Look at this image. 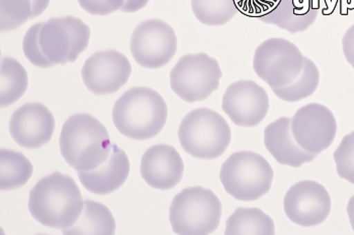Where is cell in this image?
<instances>
[{"label": "cell", "mask_w": 354, "mask_h": 235, "mask_svg": "<svg viewBox=\"0 0 354 235\" xmlns=\"http://www.w3.org/2000/svg\"><path fill=\"white\" fill-rule=\"evenodd\" d=\"M111 139L106 126L87 113L72 115L60 136V151L65 162L77 172L102 166L111 154Z\"/></svg>", "instance_id": "obj_2"}, {"label": "cell", "mask_w": 354, "mask_h": 235, "mask_svg": "<svg viewBox=\"0 0 354 235\" xmlns=\"http://www.w3.org/2000/svg\"><path fill=\"white\" fill-rule=\"evenodd\" d=\"M331 197L324 186L315 181L292 185L285 196L283 209L297 225L313 227L326 221L331 211Z\"/></svg>", "instance_id": "obj_12"}, {"label": "cell", "mask_w": 354, "mask_h": 235, "mask_svg": "<svg viewBox=\"0 0 354 235\" xmlns=\"http://www.w3.org/2000/svg\"><path fill=\"white\" fill-rule=\"evenodd\" d=\"M132 66L126 56L115 50L100 51L91 57L82 68L86 88L95 95L118 92L128 82Z\"/></svg>", "instance_id": "obj_14"}, {"label": "cell", "mask_w": 354, "mask_h": 235, "mask_svg": "<svg viewBox=\"0 0 354 235\" xmlns=\"http://www.w3.org/2000/svg\"><path fill=\"white\" fill-rule=\"evenodd\" d=\"M347 214H348L349 222H351L354 232V195L349 199L348 204H347Z\"/></svg>", "instance_id": "obj_33"}, {"label": "cell", "mask_w": 354, "mask_h": 235, "mask_svg": "<svg viewBox=\"0 0 354 235\" xmlns=\"http://www.w3.org/2000/svg\"><path fill=\"white\" fill-rule=\"evenodd\" d=\"M30 0H0L1 32L17 30L32 19Z\"/></svg>", "instance_id": "obj_26"}, {"label": "cell", "mask_w": 354, "mask_h": 235, "mask_svg": "<svg viewBox=\"0 0 354 235\" xmlns=\"http://www.w3.org/2000/svg\"><path fill=\"white\" fill-rule=\"evenodd\" d=\"M89 39L91 28L74 17L50 19L39 36L44 54L55 65L75 62L88 47Z\"/></svg>", "instance_id": "obj_9"}, {"label": "cell", "mask_w": 354, "mask_h": 235, "mask_svg": "<svg viewBox=\"0 0 354 235\" xmlns=\"http://www.w3.org/2000/svg\"><path fill=\"white\" fill-rule=\"evenodd\" d=\"M55 119L41 103H28L12 115L10 132L15 143L26 149H39L51 141Z\"/></svg>", "instance_id": "obj_16"}, {"label": "cell", "mask_w": 354, "mask_h": 235, "mask_svg": "<svg viewBox=\"0 0 354 235\" xmlns=\"http://www.w3.org/2000/svg\"><path fill=\"white\" fill-rule=\"evenodd\" d=\"M167 115V104L163 97L146 87L124 92L113 110V121L118 130L136 141L156 136L163 130Z\"/></svg>", "instance_id": "obj_3"}, {"label": "cell", "mask_w": 354, "mask_h": 235, "mask_svg": "<svg viewBox=\"0 0 354 235\" xmlns=\"http://www.w3.org/2000/svg\"><path fill=\"white\" fill-rule=\"evenodd\" d=\"M192 12L203 25H226L239 12L238 0H192Z\"/></svg>", "instance_id": "obj_24"}, {"label": "cell", "mask_w": 354, "mask_h": 235, "mask_svg": "<svg viewBox=\"0 0 354 235\" xmlns=\"http://www.w3.org/2000/svg\"><path fill=\"white\" fill-rule=\"evenodd\" d=\"M149 0H124L123 6L121 8V12H136L141 10L142 8L147 6Z\"/></svg>", "instance_id": "obj_31"}, {"label": "cell", "mask_w": 354, "mask_h": 235, "mask_svg": "<svg viewBox=\"0 0 354 235\" xmlns=\"http://www.w3.org/2000/svg\"><path fill=\"white\" fill-rule=\"evenodd\" d=\"M342 48L347 62L354 69V25H351L343 36Z\"/></svg>", "instance_id": "obj_30"}, {"label": "cell", "mask_w": 354, "mask_h": 235, "mask_svg": "<svg viewBox=\"0 0 354 235\" xmlns=\"http://www.w3.org/2000/svg\"><path fill=\"white\" fill-rule=\"evenodd\" d=\"M264 145L279 164L299 167L313 162L317 154L305 151L292 132V119L281 117L264 130Z\"/></svg>", "instance_id": "obj_18"}, {"label": "cell", "mask_w": 354, "mask_h": 235, "mask_svg": "<svg viewBox=\"0 0 354 235\" xmlns=\"http://www.w3.org/2000/svg\"><path fill=\"white\" fill-rule=\"evenodd\" d=\"M222 108L236 125L254 127L270 110V98L263 87L250 80L235 82L227 88Z\"/></svg>", "instance_id": "obj_13"}, {"label": "cell", "mask_w": 354, "mask_h": 235, "mask_svg": "<svg viewBox=\"0 0 354 235\" xmlns=\"http://www.w3.org/2000/svg\"><path fill=\"white\" fill-rule=\"evenodd\" d=\"M130 174V161L123 150L113 145L108 160L91 171L78 172L84 188L96 195H108L121 188Z\"/></svg>", "instance_id": "obj_19"}, {"label": "cell", "mask_w": 354, "mask_h": 235, "mask_svg": "<svg viewBox=\"0 0 354 235\" xmlns=\"http://www.w3.org/2000/svg\"><path fill=\"white\" fill-rule=\"evenodd\" d=\"M131 53L144 68L158 69L167 65L177 51L174 28L160 19L140 23L131 39Z\"/></svg>", "instance_id": "obj_10"}, {"label": "cell", "mask_w": 354, "mask_h": 235, "mask_svg": "<svg viewBox=\"0 0 354 235\" xmlns=\"http://www.w3.org/2000/svg\"><path fill=\"white\" fill-rule=\"evenodd\" d=\"M181 147L201 160H214L222 156L231 143V128L222 115L209 108L191 111L178 130Z\"/></svg>", "instance_id": "obj_4"}, {"label": "cell", "mask_w": 354, "mask_h": 235, "mask_svg": "<svg viewBox=\"0 0 354 235\" xmlns=\"http://www.w3.org/2000/svg\"><path fill=\"white\" fill-rule=\"evenodd\" d=\"M222 70L218 61L205 53L181 57L170 73L172 91L187 103L203 101L220 86Z\"/></svg>", "instance_id": "obj_7"}, {"label": "cell", "mask_w": 354, "mask_h": 235, "mask_svg": "<svg viewBox=\"0 0 354 235\" xmlns=\"http://www.w3.org/2000/svg\"><path fill=\"white\" fill-rule=\"evenodd\" d=\"M222 203L213 191L196 186L174 198L169 210L172 230L176 234H213L220 225Z\"/></svg>", "instance_id": "obj_6"}, {"label": "cell", "mask_w": 354, "mask_h": 235, "mask_svg": "<svg viewBox=\"0 0 354 235\" xmlns=\"http://www.w3.org/2000/svg\"><path fill=\"white\" fill-rule=\"evenodd\" d=\"M62 232L64 234H115V221L106 206L85 200L78 221Z\"/></svg>", "instance_id": "obj_20"}, {"label": "cell", "mask_w": 354, "mask_h": 235, "mask_svg": "<svg viewBox=\"0 0 354 235\" xmlns=\"http://www.w3.org/2000/svg\"><path fill=\"white\" fill-rule=\"evenodd\" d=\"M85 12L93 15H109L121 10L124 0H77Z\"/></svg>", "instance_id": "obj_29"}, {"label": "cell", "mask_w": 354, "mask_h": 235, "mask_svg": "<svg viewBox=\"0 0 354 235\" xmlns=\"http://www.w3.org/2000/svg\"><path fill=\"white\" fill-rule=\"evenodd\" d=\"M257 17L290 34L303 32L316 21L319 8L315 0H254Z\"/></svg>", "instance_id": "obj_15"}, {"label": "cell", "mask_w": 354, "mask_h": 235, "mask_svg": "<svg viewBox=\"0 0 354 235\" xmlns=\"http://www.w3.org/2000/svg\"><path fill=\"white\" fill-rule=\"evenodd\" d=\"M1 108L12 105L17 102L28 89V78L26 69L21 63L10 57L1 58Z\"/></svg>", "instance_id": "obj_22"}, {"label": "cell", "mask_w": 354, "mask_h": 235, "mask_svg": "<svg viewBox=\"0 0 354 235\" xmlns=\"http://www.w3.org/2000/svg\"><path fill=\"white\" fill-rule=\"evenodd\" d=\"M1 175L0 186L2 191L12 190L27 184L34 173L32 163L19 152L1 150Z\"/></svg>", "instance_id": "obj_23"}, {"label": "cell", "mask_w": 354, "mask_h": 235, "mask_svg": "<svg viewBox=\"0 0 354 235\" xmlns=\"http://www.w3.org/2000/svg\"><path fill=\"white\" fill-rule=\"evenodd\" d=\"M30 2H32V19H35L47 10L50 0H30Z\"/></svg>", "instance_id": "obj_32"}, {"label": "cell", "mask_w": 354, "mask_h": 235, "mask_svg": "<svg viewBox=\"0 0 354 235\" xmlns=\"http://www.w3.org/2000/svg\"><path fill=\"white\" fill-rule=\"evenodd\" d=\"M292 132L301 149L318 156L333 143L337 123L332 111L322 104L311 103L297 110Z\"/></svg>", "instance_id": "obj_11"}, {"label": "cell", "mask_w": 354, "mask_h": 235, "mask_svg": "<svg viewBox=\"0 0 354 235\" xmlns=\"http://www.w3.org/2000/svg\"><path fill=\"white\" fill-rule=\"evenodd\" d=\"M43 25L44 23H36L28 28V32L24 38L23 49L25 56L32 65L40 67V68H50V67L55 66V64L44 54L40 41H39L40 30Z\"/></svg>", "instance_id": "obj_28"}, {"label": "cell", "mask_w": 354, "mask_h": 235, "mask_svg": "<svg viewBox=\"0 0 354 235\" xmlns=\"http://www.w3.org/2000/svg\"><path fill=\"white\" fill-rule=\"evenodd\" d=\"M320 82V73L313 61L306 58L305 66L298 78L288 86L272 88L279 99L286 102H298L306 99L317 90Z\"/></svg>", "instance_id": "obj_25"}, {"label": "cell", "mask_w": 354, "mask_h": 235, "mask_svg": "<svg viewBox=\"0 0 354 235\" xmlns=\"http://www.w3.org/2000/svg\"><path fill=\"white\" fill-rule=\"evenodd\" d=\"M272 217L259 208L239 207L226 222L225 234H274Z\"/></svg>", "instance_id": "obj_21"}, {"label": "cell", "mask_w": 354, "mask_h": 235, "mask_svg": "<svg viewBox=\"0 0 354 235\" xmlns=\"http://www.w3.org/2000/svg\"><path fill=\"white\" fill-rule=\"evenodd\" d=\"M333 158L338 176L354 185V132L343 138Z\"/></svg>", "instance_id": "obj_27"}, {"label": "cell", "mask_w": 354, "mask_h": 235, "mask_svg": "<svg viewBox=\"0 0 354 235\" xmlns=\"http://www.w3.org/2000/svg\"><path fill=\"white\" fill-rule=\"evenodd\" d=\"M274 173L257 152H234L221 167L220 180L226 192L240 201H255L270 192Z\"/></svg>", "instance_id": "obj_5"}, {"label": "cell", "mask_w": 354, "mask_h": 235, "mask_svg": "<svg viewBox=\"0 0 354 235\" xmlns=\"http://www.w3.org/2000/svg\"><path fill=\"white\" fill-rule=\"evenodd\" d=\"M84 201L75 181L55 172L37 183L30 193L28 210L41 225L65 229L82 214Z\"/></svg>", "instance_id": "obj_1"}, {"label": "cell", "mask_w": 354, "mask_h": 235, "mask_svg": "<svg viewBox=\"0 0 354 235\" xmlns=\"http://www.w3.org/2000/svg\"><path fill=\"white\" fill-rule=\"evenodd\" d=\"M306 57L295 43L272 38L260 43L255 50L253 68L270 88L292 84L305 66Z\"/></svg>", "instance_id": "obj_8"}, {"label": "cell", "mask_w": 354, "mask_h": 235, "mask_svg": "<svg viewBox=\"0 0 354 235\" xmlns=\"http://www.w3.org/2000/svg\"><path fill=\"white\" fill-rule=\"evenodd\" d=\"M183 158L171 145H153L142 156V178L152 188L159 190L174 188L183 179Z\"/></svg>", "instance_id": "obj_17"}]
</instances>
